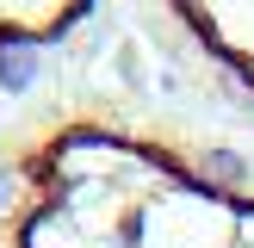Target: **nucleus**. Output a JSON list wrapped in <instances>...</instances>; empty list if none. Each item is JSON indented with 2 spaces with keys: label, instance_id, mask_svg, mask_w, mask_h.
I'll return each mask as SVG.
<instances>
[{
  "label": "nucleus",
  "instance_id": "nucleus-2",
  "mask_svg": "<svg viewBox=\"0 0 254 248\" xmlns=\"http://www.w3.org/2000/svg\"><path fill=\"white\" fill-rule=\"evenodd\" d=\"M180 37L254 93V0H161Z\"/></svg>",
  "mask_w": 254,
  "mask_h": 248
},
{
  "label": "nucleus",
  "instance_id": "nucleus-1",
  "mask_svg": "<svg viewBox=\"0 0 254 248\" xmlns=\"http://www.w3.org/2000/svg\"><path fill=\"white\" fill-rule=\"evenodd\" d=\"M0 248H254V174L124 106H50L0 149Z\"/></svg>",
  "mask_w": 254,
  "mask_h": 248
},
{
  "label": "nucleus",
  "instance_id": "nucleus-3",
  "mask_svg": "<svg viewBox=\"0 0 254 248\" xmlns=\"http://www.w3.org/2000/svg\"><path fill=\"white\" fill-rule=\"evenodd\" d=\"M93 0H0V50L12 44H56L87 19Z\"/></svg>",
  "mask_w": 254,
  "mask_h": 248
}]
</instances>
